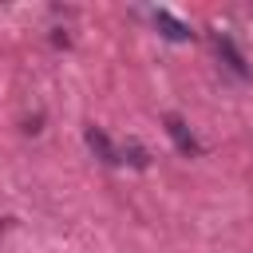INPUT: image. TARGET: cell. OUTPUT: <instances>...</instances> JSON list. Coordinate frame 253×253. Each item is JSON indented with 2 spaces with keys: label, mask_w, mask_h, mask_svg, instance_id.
<instances>
[{
  "label": "cell",
  "mask_w": 253,
  "mask_h": 253,
  "mask_svg": "<svg viewBox=\"0 0 253 253\" xmlns=\"http://www.w3.org/2000/svg\"><path fill=\"white\" fill-rule=\"evenodd\" d=\"M87 146H91V150H95V158H103L107 166H119V162H123L119 146H115V142H111L99 126H87Z\"/></svg>",
  "instance_id": "cell-1"
},
{
  "label": "cell",
  "mask_w": 253,
  "mask_h": 253,
  "mask_svg": "<svg viewBox=\"0 0 253 253\" xmlns=\"http://www.w3.org/2000/svg\"><path fill=\"white\" fill-rule=\"evenodd\" d=\"M150 16H154V28H158L166 40H190V36H194V32H190V24H182V20H178V16H170L166 8H154Z\"/></svg>",
  "instance_id": "cell-2"
},
{
  "label": "cell",
  "mask_w": 253,
  "mask_h": 253,
  "mask_svg": "<svg viewBox=\"0 0 253 253\" xmlns=\"http://www.w3.org/2000/svg\"><path fill=\"white\" fill-rule=\"evenodd\" d=\"M166 130H170V138H174V146H178L182 154H198V150H202L198 138L190 134V126H186L178 115H166Z\"/></svg>",
  "instance_id": "cell-3"
},
{
  "label": "cell",
  "mask_w": 253,
  "mask_h": 253,
  "mask_svg": "<svg viewBox=\"0 0 253 253\" xmlns=\"http://www.w3.org/2000/svg\"><path fill=\"white\" fill-rule=\"evenodd\" d=\"M213 43H217V55H221V59H225V63H229V67H233L237 75H249V67H245V59H241V51L233 47V40H229V36H217Z\"/></svg>",
  "instance_id": "cell-4"
}]
</instances>
